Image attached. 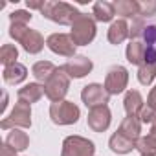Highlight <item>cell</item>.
<instances>
[{
    "label": "cell",
    "mask_w": 156,
    "mask_h": 156,
    "mask_svg": "<svg viewBox=\"0 0 156 156\" xmlns=\"http://www.w3.org/2000/svg\"><path fill=\"white\" fill-rule=\"evenodd\" d=\"M41 13H42V17H46L48 20H51L59 26H72L75 22V19L81 15V11L75 6H72L68 2H57V0H46Z\"/></svg>",
    "instance_id": "obj_1"
},
{
    "label": "cell",
    "mask_w": 156,
    "mask_h": 156,
    "mask_svg": "<svg viewBox=\"0 0 156 156\" xmlns=\"http://www.w3.org/2000/svg\"><path fill=\"white\" fill-rule=\"evenodd\" d=\"M9 37L15 39L19 44H22L24 51L35 55V53H41L42 48H44V37L37 31V30H31L28 26H19V24H11L9 26Z\"/></svg>",
    "instance_id": "obj_2"
},
{
    "label": "cell",
    "mask_w": 156,
    "mask_h": 156,
    "mask_svg": "<svg viewBox=\"0 0 156 156\" xmlns=\"http://www.w3.org/2000/svg\"><path fill=\"white\" fill-rule=\"evenodd\" d=\"M96 20L88 13H81L70 26V37L75 42V46H88L96 39Z\"/></svg>",
    "instance_id": "obj_3"
},
{
    "label": "cell",
    "mask_w": 156,
    "mask_h": 156,
    "mask_svg": "<svg viewBox=\"0 0 156 156\" xmlns=\"http://www.w3.org/2000/svg\"><path fill=\"white\" fill-rule=\"evenodd\" d=\"M50 118L55 125H73L79 121L81 110L73 101H57L50 105Z\"/></svg>",
    "instance_id": "obj_4"
},
{
    "label": "cell",
    "mask_w": 156,
    "mask_h": 156,
    "mask_svg": "<svg viewBox=\"0 0 156 156\" xmlns=\"http://www.w3.org/2000/svg\"><path fill=\"white\" fill-rule=\"evenodd\" d=\"M68 88H70V75H68L62 68H57L55 73L50 77V81L44 85L46 98H48L51 103L64 101V96L68 94Z\"/></svg>",
    "instance_id": "obj_5"
},
{
    "label": "cell",
    "mask_w": 156,
    "mask_h": 156,
    "mask_svg": "<svg viewBox=\"0 0 156 156\" xmlns=\"http://www.w3.org/2000/svg\"><path fill=\"white\" fill-rule=\"evenodd\" d=\"M0 127L4 130H8V129H30L31 127V105H28L24 101H17L13 110L9 112V116L2 119Z\"/></svg>",
    "instance_id": "obj_6"
},
{
    "label": "cell",
    "mask_w": 156,
    "mask_h": 156,
    "mask_svg": "<svg viewBox=\"0 0 156 156\" xmlns=\"http://www.w3.org/2000/svg\"><path fill=\"white\" fill-rule=\"evenodd\" d=\"M96 145L92 140L83 136H66L62 141L61 156H94Z\"/></svg>",
    "instance_id": "obj_7"
},
{
    "label": "cell",
    "mask_w": 156,
    "mask_h": 156,
    "mask_svg": "<svg viewBox=\"0 0 156 156\" xmlns=\"http://www.w3.org/2000/svg\"><path fill=\"white\" fill-rule=\"evenodd\" d=\"M129 85V70L121 64H114L108 68L107 77H105V90L110 96H118L121 92H125Z\"/></svg>",
    "instance_id": "obj_8"
},
{
    "label": "cell",
    "mask_w": 156,
    "mask_h": 156,
    "mask_svg": "<svg viewBox=\"0 0 156 156\" xmlns=\"http://www.w3.org/2000/svg\"><path fill=\"white\" fill-rule=\"evenodd\" d=\"M46 46L48 50H51L55 55H62V57H75V42L72 41L70 33H51L46 39Z\"/></svg>",
    "instance_id": "obj_9"
},
{
    "label": "cell",
    "mask_w": 156,
    "mask_h": 156,
    "mask_svg": "<svg viewBox=\"0 0 156 156\" xmlns=\"http://www.w3.org/2000/svg\"><path fill=\"white\" fill-rule=\"evenodd\" d=\"M110 99V94L105 90V85H99V83H90L87 87H83L81 90V101L92 110L96 107H103L107 105Z\"/></svg>",
    "instance_id": "obj_10"
},
{
    "label": "cell",
    "mask_w": 156,
    "mask_h": 156,
    "mask_svg": "<svg viewBox=\"0 0 156 156\" xmlns=\"http://www.w3.org/2000/svg\"><path fill=\"white\" fill-rule=\"evenodd\" d=\"M61 68L70 75V79H83L85 75H88L92 72L94 62L87 55H75V57L68 59Z\"/></svg>",
    "instance_id": "obj_11"
},
{
    "label": "cell",
    "mask_w": 156,
    "mask_h": 156,
    "mask_svg": "<svg viewBox=\"0 0 156 156\" xmlns=\"http://www.w3.org/2000/svg\"><path fill=\"white\" fill-rule=\"evenodd\" d=\"M110 121H112V112H110L108 105L92 108L87 118V123L94 132H105L110 127Z\"/></svg>",
    "instance_id": "obj_12"
},
{
    "label": "cell",
    "mask_w": 156,
    "mask_h": 156,
    "mask_svg": "<svg viewBox=\"0 0 156 156\" xmlns=\"http://www.w3.org/2000/svg\"><path fill=\"white\" fill-rule=\"evenodd\" d=\"M118 132L121 136L132 140V141H138L141 138V121H140V118L138 116H127V118H123Z\"/></svg>",
    "instance_id": "obj_13"
},
{
    "label": "cell",
    "mask_w": 156,
    "mask_h": 156,
    "mask_svg": "<svg viewBox=\"0 0 156 156\" xmlns=\"http://www.w3.org/2000/svg\"><path fill=\"white\" fill-rule=\"evenodd\" d=\"M2 77H4V81L8 85H20V83L26 81V77H28V68L22 62H13L9 66H4Z\"/></svg>",
    "instance_id": "obj_14"
},
{
    "label": "cell",
    "mask_w": 156,
    "mask_h": 156,
    "mask_svg": "<svg viewBox=\"0 0 156 156\" xmlns=\"http://www.w3.org/2000/svg\"><path fill=\"white\" fill-rule=\"evenodd\" d=\"M129 35H130V26L127 24L125 19H118V20H114V22L110 24L108 33H107V39H108L110 44H116V46H118V44H121Z\"/></svg>",
    "instance_id": "obj_15"
},
{
    "label": "cell",
    "mask_w": 156,
    "mask_h": 156,
    "mask_svg": "<svg viewBox=\"0 0 156 156\" xmlns=\"http://www.w3.org/2000/svg\"><path fill=\"white\" fill-rule=\"evenodd\" d=\"M42 96H46V92H44V85H41V83H28L22 88H19V92H17L19 101H24L28 105L37 103Z\"/></svg>",
    "instance_id": "obj_16"
},
{
    "label": "cell",
    "mask_w": 156,
    "mask_h": 156,
    "mask_svg": "<svg viewBox=\"0 0 156 156\" xmlns=\"http://www.w3.org/2000/svg\"><path fill=\"white\" fill-rule=\"evenodd\" d=\"M108 147H110V151H112L114 154H129V152H132V151L136 149V141H132V140L121 136V134L116 130V132L110 136V140H108Z\"/></svg>",
    "instance_id": "obj_17"
},
{
    "label": "cell",
    "mask_w": 156,
    "mask_h": 156,
    "mask_svg": "<svg viewBox=\"0 0 156 156\" xmlns=\"http://www.w3.org/2000/svg\"><path fill=\"white\" fill-rule=\"evenodd\" d=\"M55 70H57V66L53 62H50V61H37L33 64V68H31V73H33L37 83L46 85L50 81V77L55 73Z\"/></svg>",
    "instance_id": "obj_18"
},
{
    "label": "cell",
    "mask_w": 156,
    "mask_h": 156,
    "mask_svg": "<svg viewBox=\"0 0 156 156\" xmlns=\"http://www.w3.org/2000/svg\"><path fill=\"white\" fill-rule=\"evenodd\" d=\"M123 107H125L127 116H140L141 108L145 107L141 94H140L138 90H127L125 99H123Z\"/></svg>",
    "instance_id": "obj_19"
},
{
    "label": "cell",
    "mask_w": 156,
    "mask_h": 156,
    "mask_svg": "<svg viewBox=\"0 0 156 156\" xmlns=\"http://www.w3.org/2000/svg\"><path fill=\"white\" fill-rule=\"evenodd\" d=\"M6 143L11 149H15L17 152H22L30 147V136L22 129H11L6 136Z\"/></svg>",
    "instance_id": "obj_20"
},
{
    "label": "cell",
    "mask_w": 156,
    "mask_h": 156,
    "mask_svg": "<svg viewBox=\"0 0 156 156\" xmlns=\"http://www.w3.org/2000/svg\"><path fill=\"white\" fill-rule=\"evenodd\" d=\"M116 15L114 9V2H105V0H99V2L94 4L92 8V17L96 22H110Z\"/></svg>",
    "instance_id": "obj_21"
},
{
    "label": "cell",
    "mask_w": 156,
    "mask_h": 156,
    "mask_svg": "<svg viewBox=\"0 0 156 156\" xmlns=\"http://www.w3.org/2000/svg\"><path fill=\"white\" fill-rule=\"evenodd\" d=\"M114 9H116V15H121L123 19L140 17V2L138 0H116Z\"/></svg>",
    "instance_id": "obj_22"
},
{
    "label": "cell",
    "mask_w": 156,
    "mask_h": 156,
    "mask_svg": "<svg viewBox=\"0 0 156 156\" xmlns=\"http://www.w3.org/2000/svg\"><path fill=\"white\" fill-rule=\"evenodd\" d=\"M125 55H127V61L130 64L141 66L143 64V57H145V44L140 42V41H130V44H127Z\"/></svg>",
    "instance_id": "obj_23"
},
{
    "label": "cell",
    "mask_w": 156,
    "mask_h": 156,
    "mask_svg": "<svg viewBox=\"0 0 156 156\" xmlns=\"http://www.w3.org/2000/svg\"><path fill=\"white\" fill-rule=\"evenodd\" d=\"M136 151L140 152V156H156V138L151 134L141 136L136 141Z\"/></svg>",
    "instance_id": "obj_24"
},
{
    "label": "cell",
    "mask_w": 156,
    "mask_h": 156,
    "mask_svg": "<svg viewBox=\"0 0 156 156\" xmlns=\"http://www.w3.org/2000/svg\"><path fill=\"white\" fill-rule=\"evenodd\" d=\"M156 77V64H141L138 68V81L143 87H149Z\"/></svg>",
    "instance_id": "obj_25"
},
{
    "label": "cell",
    "mask_w": 156,
    "mask_h": 156,
    "mask_svg": "<svg viewBox=\"0 0 156 156\" xmlns=\"http://www.w3.org/2000/svg\"><path fill=\"white\" fill-rule=\"evenodd\" d=\"M19 50L17 46L13 44H4L2 48H0V62H2L4 66H9L13 62H19Z\"/></svg>",
    "instance_id": "obj_26"
},
{
    "label": "cell",
    "mask_w": 156,
    "mask_h": 156,
    "mask_svg": "<svg viewBox=\"0 0 156 156\" xmlns=\"http://www.w3.org/2000/svg\"><path fill=\"white\" fill-rule=\"evenodd\" d=\"M31 11H26V9H15L11 15H9V22L11 24H19V26H28L31 22Z\"/></svg>",
    "instance_id": "obj_27"
},
{
    "label": "cell",
    "mask_w": 156,
    "mask_h": 156,
    "mask_svg": "<svg viewBox=\"0 0 156 156\" xmlns=\"http://www.w3.org/2000/svg\"><path fill=\"white\" fill-rule=\"evenodd\" d=\"M152 15H156V0L140 2V17H152Z\"/></svg>",
    "instance_id": "obj_28"
},
{
    "label": "cell",
    "mask_w": 156,
    "mask_h": 156,
    "mask_svg": "<svg viewBox=\"0 0 156 156\" xmlns=\"http://www.w3.org/2000/svg\"><path fill=\"white\" fill-rule=\"evenodd\" d=\"M141 37H143V41H145V46H152V48H156V26H154V24L145 26Z\"/></svg>",
    "instance_id": "obj_29"
},
{
    "label": "cell",
    "mask_w": 156,
    "mask_h": 156,
    "mask_svg": "<svg viewBox=\"0 0 156 156\" xmlns=\"http://www.w3.org/2000/svg\"><path fill=\"white\" fill-rule=\"evenodd\" d=\"M143 30H145V24H143V19L141 17H136L132 26H130V41H136L140 35H143Z\"/></svg>",
    "instance_id": "obj_30"
},
{
    "label": "cell",
    "mask_w": 156,
    "mask_h": 156,
    "mask_svg": "<svg viewBox=\"0 0 156 156\" xmlns=\"http://www.w3.org/2000/svg\"><path fill=\"white\" fill-rule=\"evenodd\" d=\"M138 118H140L141 125H151V123L156 119V112L147 105V107H143V108H141V112H140V116H138Z\"/></svg>",
    "instance_id": "obj_31"
},
{
    "label": "cell",
    "mask_w": 156,
    "mask_h": 156,
    "mask_svg": "<svg viewBox=\"0 0 156 156\" xmlns=\"http://www.w3.org/2000/svg\"><path fill=\"white\" fill-rule=\"evenodd\" d=\"M143 64H156V48H152V46H145Z\"/></svg>",
    "instance_id": "obj_32"
},
{
    "label": "cell",
    "mask_w": 156,
    "mask_h": 156,
    "mask_svg": "<svg viewBox=\"0 0 156 156\" xmlns=\"http://www.w3.org/2000/svg\"><path fill=\"white\" fill-rule=\"evenodd\" d=\"M147 105L156 112V85L151 88V92H149V98H147Z\"/></svg>",
    "instance_id": "obj_33"
},
{
    "label": "cell",
    "mask_w": 156,
    "mask_h": 156,
    "mask_svg": "<svg viewBox=\"0 0 156 156\" xmlns=\"http://www.w3.org/2000/svg\"><path fill=\"white\" fill-rule=\"evenodd\" d=\"M44 2L46 0H26V6L30 8V9H42V6H44Z\"/></svg>",
    "instance_id": "obj_34"
},
{
    "label": "cell",
    "mask_w": 156,
    "mask_h": 156,
    "mask_svg": "<svg viewBox=\"0 0 156 156\" xmlns=\"http://www.w3.org/2000/svg\"><path fill=\"white\" fill-rule=\"evenodd\" d=\"M0 156H17V151L11 149L6 141L2 143V149H0Z\"/></svg>",
    "instance_id": "obj_35"
},
{
    "label": "cell",
    "mask_w": 156,
    "mask_h": 156,
    "mask_svg": "<svg viewBox=\"0 0 156 156\" xmlns=\"http://www.w3.org/2000/svg\"><path fill=\"white\" fill-rule=\"evenodd\" d=\"M149 134H151V136H154V138H156V119H154V121H152V123H151V130H149Z\"/></svg>",
    "instance_id": "obj_36"
},
{
    "label": "cell",
    "mask_w": 156,
    "mask_h": 156,
    "mask_svg": "<svg viewBox=\"0 0 156 156\" xmlns=\"http://www.w3.org/2000/svg\"><path fill=\"white\" fill-rule=\"evenodd\" d=\"M6 107H8V94L4 92V103H2V108H0V110L4 112V110H6Z\"/></svg>",
    "instance_id": "obj_37"
}]
</instances>
